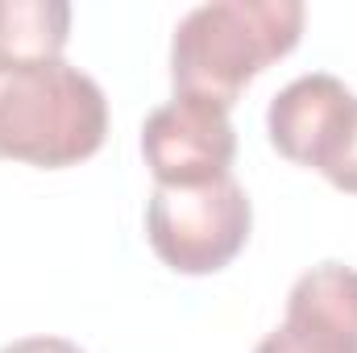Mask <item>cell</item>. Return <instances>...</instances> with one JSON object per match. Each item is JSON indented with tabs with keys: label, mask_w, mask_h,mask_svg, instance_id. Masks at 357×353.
I'll return each instance as SVG.
<instances>
[{
	"label": "cell",
	"mask_w": 357,
	"mask_h": 353,
	"mask_svg": "<svg viewBox=\"0 0 357 353\" xmlns=\"http://www.w3.org/2000/svg\"><path fill=\"white\" fill-rule=\"evenodd\" d=\"M354 104L357 96L337 75H324V71L299 75L266 108L270 146L295 167L324 171V163L333 158V150L341 146V137L349 129Z\"/></svg>",
	"instance_id": "cell-6"
},
{
	"label": "cell",
	"mask_w": 357,
	"mask_h": 353,
	"mask_svg": "<svg viewBox=\"0 0 357 353\" xmlns=\"http://www.w3.org/2000/svg\"><path fill=\"white\" fill-rule=\"evenodd\" d=\"M142 154L158 187H199L229 175L237 158V129L225 104L175 91V100L146 117Z\"/></svg>",
	"instance_id": "cell-4"
},
{
	"label": "cell",
	"mask_w": 357,
	"mask_h": 353,
	"mask_svg": "<svg viewBox=\"0 0 357 353\" xmlns=\"http://www.w3.org/2000/svg\"><path fill=\"white\" fill-rule=\"evenodd\" d=\"M254 353H357V270L320 262L295 278L287 320Z\"/></svg>",
	"instance_id": "cell-5"
},
{
	"label": "cell",
	"mask_w": 357,
	"mask_h": 353,
	"mask_svg": "<svg viewBox=\"0 0 357 353\" xmlns=\"http://www.w3.org/2000/svg\"><path fill=\"white\" fill-rule=\"evenodd\" d=\"M303 38L299 0H212L191 8L171 38L175 91L208 96L225 108L270 63L287 59Z\"/></svg>",
	"instance_id": "cell-1"
},
{
	"label": "cell",
	"mask_w": 357,
	"mask_h": 353,
	"mask_svg": "<svg viewBox=\"0 0 357 353\" xmlns=\"http://www.w3.org/2000/svg\"><path fill=\"white\" fill-rule=\"evenodd\" d=\"M254 229V204L233 175L199 187H154L146 237L175 274H216L233 262Z\"/></svg>",
	"instance_id": "cell-3"
},
{
	"label": "cell",
	"mask_w": 357,
	"mask_h": 353,
	"mask_svg": "<svg viewBox=\"0 0 357 353\" xmlns=\"http://www.w3.org/2000/svg\"><path fill=\"white\" fill-rule=\"evenodd\" d=\"M320 175L328 179L337 191L357 195V104H354V117H349V129H345L341 146L333 150V158L324 163V171H320Z\"/></svg>",
	"instance_id": "cell-8"
},
{
	"label": "cell",
	"mask_w": 357,
	"mask_h": 353,
	"mask_svg": "<svg viewBox=\"0 0 357 353\" xmlns=\"http://www.w3.org/2000/svg\"><path fill=\"white\" fill-rule=\"evenodd\" d=\"M0 353H84V350L67 337H21V341L4 345Z\"/></svg>",
	"instance_id": "cell-9"
},
{
	"label": "cell",
	"mask_w": 357,
	"mask_h": 353,
	"mask_svg": "<svg viewBox=\"0 0 357 353\" xmlns=\"http://www.w3.org/2000/svg\"><path fill=\"white\" fill-rule=\"evenodd\" d=\"M71 38L67 0H0V67L59 63Z\"/></svg>",
	"instance_id": "cell-7"
},
{
	"label": "cell",
	"mask_w": 357,
	"mask_h": 353,
	"mask_svg": "<svg viewBox=\"0 0 357 353\" xmlns=\"http://www.w3.org/2000/svg\"><path fill=\"white\" fill-rule=\"evenodd\" d=\"M108 137V100L71 63L0 67V158L63 171L91 158Z\"/></svg>",
	"instance_id": "cell-2"
}]
</instances>
